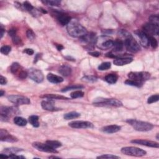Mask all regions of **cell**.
Returning a JSON list of instances; mask_svg holds the SVG:
<instances>
[{"instance_id": "34", "label": "cell", "mask_w": 159, "mask_h": 159, "mask_svg": "<svg viewBox=\"0 0 159 159\" xmlns=\"http://www.w3.org/2000/svg\"><path fill=\"white\" fill-rule=\"evenodd\" d=\"M42 2L45 5L52 6H59L61 3V1L58 0H49V1H42Z\"/></svg>"}, {"instance_id": "16", "label": "cell", "mask_w": 159, "mask_h": 159, "mask_svg": "<svg viewBox=\"0 0 159 159\" xmlns=\"http://www.w3.org/2000/svg\"><path fill=\"white\" fill-rule=\"evenodd\" d=\"M131 143L141 145L153 147V148H158L159 147V144L158 142L149 140H143V139H135V140L131 141Z\"/></svg>"}, {"instance_id": "41", "label": "cell", "mask_w": 159, "mask_h": 159, "mask_svg": "<svg viewBox=\"0 0 159 159\" xmlns=\"http://www.w3.org/2000/svg\"><path fill=\"white\" fill-rule=\"evenodd\" d=\"M149 44L153 49H156L158 47V42L154 37H149Z\"/></svg>"}, {"instance_id": "52", "label": "cell", "mask_w": 159, "mask_h": 159, "mask_svg": "<svg viewBox=\"0 0 159 159\" xmlns=\"http://www.w3.org/2000/svg\"><path fill=\"white\" fill-rule=\"evenodd\" d=\"M1 38H2L3 37V35L4 34H5V29L3 28V26L1 25Z\"/></svg>"}, {"instance_id": "42", "label": "cell", "mask_w": 159, "mask_h": 159, "mask_svg": "<svg viewBox=\"0 0 159 159\" xmlns=\"http://www.w3.org/2000/svg\"><path fill=\"white\" fill-rule=\"evenodd\" d=\"M159 99V96L158 95H154L150 96L147 100V103L148 104H152L154 103H156L158 101Z\"/></svg>"}, {"instance_id": "47", "label": "cell", "mask_w": 159, "mask_h": 159, "mask_svg": "<svg viewBox=\"0 0 159 159\" xmlns=\"http://www.w3.org/2000/svg\"><path fill=\"white\" fill-rule=\"evenodd\" d=\"M23 52L26 53L28 54V55H33L34 53V50L32 49H24V50H23Z\"/></svg>"}, {"instance_id": "33", "label": "cell", "mask_w": 159, "mask_h": 159, "mask_svg": "<svg viewBox=\"0 0 159 159\" xmlns=\"http://www.w3.org/2000/svg\"><path fill=\"white\" fill-rule=\"evenodd\" d=\"M46 143H47V144L50 146L51 147H52L53 149H57L59 148V147L62 146V143L57 141H47L45 142Z\"/></svg>"}, {"instance_id": "17", "label": "cell", "mask_w": 159, "mask_h": 159, "mask_svg": "<svg viewBox=\"0 0 159 159\" xmlns=\"http://www.w3.org/2000/svg\"><path fill=\"white\" fill-rule=\"evenodd\" d=\"M135 34L138 37L139 41H140V44L145 47H148L149 45V37L143 31H141L139 30L135 31Z\"/></svg>"}, {"instance_id": "56", "label": "cell", "mask_w": 159, "mask_h": 159, "mask_svg": "<svg viewBox=\"0 0 159 159\" xmlns=\"http://www.w3.org/2000/svg\"><path fill=\"white\" fill-rule=\"evenodd\" d=\"M157 140H159V138H158V134H157Z\"/></svg>"}, {"instance_id": "12", "label": "cell", "mask_w": 159, "mask_h": 159, "mask_svg": "<svg viewBox=\"0 0 159 159\" xmlns=\"http://www.w3.org/2000/svg\"><path fill=\"white\" fill-rule=\"evenodd\" d=\"M32 145L34 148L36 149L37 150L41 151L44 152H48V153H58V151L56 149H53L52 147L49 146L47 143H42L39 142H35L32 143Z\"/></svg>"}, {"instance_id": "46", "label": "cell", "mask_w": 159, "mask_h": 159, "mask_svg": "<svg viewBox=\"0 0 159 159\" xmlns=\"http://www.w3.org/2000/svg\"><path fill=\"white\" fill-rule=\"evenodd\" d=\"M11 38H12V41L14 44L19 45V44H21V39L19 38L16 34L14 35V36H13V37H11Z\"/></svg>"}, {"instance_id": "14", "label": "cell", "mask_w": 159, "mask_h": 159, "mask_svg": "<svg viewBox=\"0 0 159 159\" xmlns=\"http://www.w3.org/2000/svg\"><path fill=\"white\" fill-rule=\"evenodd\" d=\"M0 140L3 142H15L18 140L16 137L11 135L6 130L1 129L0 130Z\"/></svg>"}, {"instance_id": "3", "label": "cell", "mask_w": 159, "mask_h": 159, "mask_svg": "<svg viewBox=\"0 0 159 159\" xmlns=\"http://www.w3.org/2000/svg\"><path fill=\"white\" fill-rule=\"evenodd\" d=\"M128 124L133 126L135 130L141 132H146L152 130L154 128V125L151 123L138 121L136 119H128L126 121Z\"/></svg>"}, {"instance_id": "15", "label": "cell", "mask_w": 159, "mask_h": 159, "mask_svg": "<svg viewBox=\"0 0 159 159\" xmlns=\"http://www.w3.org/2000/svg\"><path fill=\"white\" fill-rule=\"evenodd\" d=\"M41 106L44 110L49 111H57L60 109L55 107V102L53 99H48V100L42 101L41 102Z\"/></svg>"}, {"instance_id": "11", "label": "cell", "mask_w": 159, "mask_h": 159, "mask_svg": "<svg viewBox=\"0 0 159 159\" xmlns=\"http://www.w3.org/2000/svg\"><path fill=\"white\" fill-rule=\"evenodd\" d=\"M143 32H144L148 37H153L156 35L158 36L159 32V26L147 22L142 27Z\"/></svg>"}, {"instance_id": "8", "label": "cell", "mask_w": 159, "mask_h": 159, "mask_svg": "<svg viewBox=\"0 0 159 159\" xmlns=\"http://www.w3.org/2000/svg\"><path fill=\"white\" fill-rule=\"evenodd\" d=\"M18 110L14 107L1 106L0 108V114H1V121H7L9 118L14 114L16 113Z\"/></svg>"}, {"instance_id": "53", "label": "cell", "mask_w": 159, "mask_h": 159, "mask_svg": "<svg viewBox=\"0 0 159 159\" xmlns=\"http://www.w3.org/2000/svg\"><path fill=\"white\" fill-rule=\"evenodd\" d=\"M57 47V49L58 50H59V51H60V50H62V49H64V46L62 45H60V44H58L56 45Z\"/></svg>"}, {"instance_id": "39", "label": "cell", "mask_w": 159, "mask_h": 159, "mask_svg": "<svg viewBox=\"0 0 159 159\" xmlns=\"http://www.w3.org/2000/svg\"><path fill=\"white\" fill-rule=\"evenodd\" d=\"M125 84L127 85H130V86H133V87H141L142 84L137 82V81L132 80L130 79H128L127 80L125 81Z\"/></svg>"}, {"instance_id": "2", "label": "cell", "mask_w": 159, "mask_h": 159, "mask_svg": "<svg viewBox=\"0 0 159 159\" xmlns=\"http://www.w3.org/2000/svg\"><path fill=\"white\" fill-rule=\"evenodd\" d=\"M93 104L96 106H114L121 107L122 106L121 101L117 99L97 98L94 99Z\"/></svg>"}, {"instance_id": "43", "label": "cell", "mask_w": 159, "mask_h": 159, "mask_svg": "<svg viewBox=\"0 0 159 159\" xmlns=\"http://www.w3.org/2000/svg\"><path fill=\"white\" fill-rule=\"evenodd\" d=\"M120 157L116 156H114V155L112 154H105V155H102V156H100L97 157V158H108V159H114V158H119Z\"/></svg>"}, {"instance_id": "49", "label": "cell", "mask_w": 159, "mask_h": 159, "mask_svg": "<svg viewBox=\"0 0 159 159\" xmlns=\"http://www.w3.org/2000/svg\"><path fill=\"white\" fill-rule=\"evenodd\" d=\"M89 55H90L93 57H99L101 53L99 52H98V51H95V52H89Z\"/></svg>"}, {"instance_id": "6", "label": "cell", "mask_w": 159, "mask_h": 159, "mask_svg": "<svg viewBox=\"0 0 159 159\" xmlns=\"http://www.w3.org/2000/svg\"><path fill=\"white\" fill-rule=\"evenodd\" d=\"M124 42V45L128 51L132 53H136L140 51L141 47L138 42L135 41L133 36H130L126 39Z\"/></svg>"}, {"instance_id": "31", "label": "cell", "mask_w": 159, "mask_h": 159, "mask_svg": "<svg viewBox=\"0 0 159 159\" xmlns=\"http://www.w3.org/2000/svg\"><path fill=\"white\" fill-rule=\"evenodd\" d=\"M20 70H21V65L18 62H14L12 65H11L10 68L11 72L14 75L16 74L18 72H19Z\"/></svg>"}, {"instance_id": "9", "label": "cell", "mask_w": 159, "mask_h": 159, "mask_svg": "<svg viewBox=\"0 0 159 159\" xmlns=\"http://www.w3.org/2000/svg\"><path fill=\"white\" fill-rule=\"evenodd\" d=\"M7 99L10 102L16 105H24L30 103V99L24 96L21 95H10L7 96Z\"/></svg>"}, {"instance_id": "18", "label": "cell", "mask_w": 159, "mask_h": 159, "mask_svg": "<svg viewBox=\"0 0 159 159\" xmlns=\"http://www.w3.org/2000/svg\"><path fill=\"white\" fill-rule=\"evenodd\" d=\"M57 19L58 21L59 22L60 24H61L62 26L68 25V23L71 21L70 16H69L67 14L62 13H58Z\"/></svg>"}, {"instance_id": "24", "label": "cell", "mask_w": 159, "mask_h": 159, "mask_svg": "<svg viewBox=\"0 0 159 159\" xmlns=\"http://www.w3.org/2000/svg\"><path fill=\"white\" fill-rule=\"evenodd\" d=\"M41 98H44L47 99H62V100H65V99H68V98L64 96L57 95V94H45L41 96Z\"/></svg>"}, {"instance_id": "4", "label": "cell", "mask_w": 159, "mask_h": 159, "mask_svg": "<svg viewBox=\"0 0 159 159\" xmlns=\"http://www.w3.org/2000/svg\"><path fill=\"white\" fill-rule=\"evenodd\" d=\"M114 41L106 36H101L96 39V45L101 50H108L113 47Z\"/></svg>"}, {"instance_id": "44", "label": "cell", "mask_w": 159, "mask_h": 159, "mask_svg": "<svg viewBox=\"0 0 159 159\" xmlns=\"http://www.w3.org/2000/svg\"><path fill=\"white\" fill-rule=\"evenodd\" d=\"M26 36L30 41H33L35 37H36V34H35V33L33 32V30L31 29H28L27 30Z\"/></svg>"}, {"instance_id": "20", "label": "cell", "mask_w": 159, "mask_h": 159, "mask_svg": "<svg viewBox=\"0 0 159 159\" xmlns=\"http://www.w3.org/2000/svg\"><path fill=\"white\" fill-rule=\"evenodd\" d=\"M121 126L113 124V125L106 126L102 127L101 131L103 132V133H105L107 134H113L121 130Z\"/></svg>"}, {"instance_id": "36", "label": "cell", "mask_w": 159, "mask_h": 159, "mask_svg": "<svg viewBox=\"0 0 159 159\" xmlns=\"http://www.w3.org/2000/svg\"><path fill=\"white\" fill-rule=\"evenodd\" d=\"M82 80L83 81H86V82H90V83H94L98 81V78L95 76L92 75H86L84 76L82 78Z\"/></svg>"}, {"instance_id": "7", "label": "cell", "mask_w": 159, "mask_h": 159, "mask_svg": "<svg viewBox=\"0 0 159 159\" xmlns=\"http://www.w3.org/2000/svg\"><path fill=\"white\" fill-rule=\"evenodd\" d=\"M128 77L130 80L137 81V82L143 84L144 81L148 80L150 78V74L148 72H130L128 74Z\"/></svg>"}, {"instance_id": "27", "label": "cell", "mask_w": 159, "mask_h": 159, "mask_svg": "<svg viewBox=\"0 0 159 159\" xmlns=\"http://www.w3.org/2000/svg\"><path fill=\"white\" fill-rule=\"evenodd\" d=\"M14 122L15 124L19 126H25L28 124L27 120L22 117H20V116H16L14 118Z\"/></svg>"}, {"instance_id": "35", "label": "cell", "mask_w": 159, "mask_h": 159, "mask_svg": "<svg viewBox=\"0 0 159 159\" xmlns=\"http://www.w3.org/2000/svg\"><path fill=\"white\" fill-rule=\"evenodd\" d=\"M22 9L29 11V12L30 13L34 9V7H33V6L28 1H25L23 3V5H22Z\"/></svg>"}, {"instance_id": "40", "label": "cell", "mask_w": 159, "mask_h": 159, "mask_svg": "<svg viewBox=\"0 0 159 159\" xmlns=\"http://www.w3.org/2000/svg\"><path fill=\"white\" fill-rule=\"evenodd\" d=\"M11 47L9 45H4L3 47H1V49H0L1 53L6 55H8L9 53L11 52Z\"/></svg>"}, {"instance_id": "51", "label": "cell", "mask_w": 159, "mask_h": 159, "mask_svg": "<svg viewBox=\"0 0 159 159\" xmlns=\"http://www.w3.org/2000/svg\"><path fill=\"white\" fill-rule=\"evenodd\" d=\"M112 32H113V31H112V30H111V29H106V30H104L103 31V33H104V34L106 35H108V34H112Z\"/></svg>"}, {"instance_id": "32", "label": "cell", "mask_w": 159, "mask_h": 159, "mask_svg": "<svg viewBox=\"0 0 159 159\" xmlns=\"http://www.w3.org/2000/svg\"><path fill=\"white\" fill-rule=\"evenodd\" d=\"M149 21L150 23L156 26H159V17L157 14H152L149 18Z\"/></svg>"}, {"instance_id": "38", "label": "cell", "mask_w": 159, "mask_h": 159, "mask_svg": "<svg viewBox=\"0 0 159 159\" xmlns=\"http://www.w3.org/2000/svg\"><path fill=\"white\" fill-rule=\"evenodd\" d=\"M111 67V62H103L98 66V70L101 71L107 70L110 69Z\"/></svg>"}, {"instance_id": "23", "label": "cell", "mask_w": 159, "mask_h": 159, "mask_svg": "<svg viewBox=\"0 0 159 159\" xmlns=\"http://www.w3.org/2000/svg\"><path fill=\"white\" fill-rule=\"evenodd\" d=\"M124 47V42L122 40L117 39L116 41H114L113 46V51L114 52H121L123 51Z\"/></svg>"}, {"instance_id": "25", "label": "cell", "mask_w": 159, "mask_h": 159, "mask_svg": "<svg viewBox=\"0 0 159 159\" xmlns=\"http://www.w3.org/2000/svg\"><path fill=\"white\" fill-rule=\"evenodd\" d=\"M22 150V149L17 148V147H9V148H6L4 149L3 152L7 155H8L10 157V156H12V155L16 154L17 153H18L19 152H21Z\"/></svg>"}, {"instance_id": "22", "label": "cell", "mask_w": 159, "mask_h": 159, "mask_svg": "<svg viewBox=\"0 0 159 159\" xmlns=\"http://www.w3.org/2000/svg\"><path fill=\"white\" fill-rule=\"evenodd\" d=\"M59 72L62 76H68L71 74L72 68L68 65H62L60 66Z\"/></svg>"}, {"instance_id": "26", "label": "cell", "mask_w": 159, "mask_h": 159, "mask_svg": "<svg viewBox=\"0 0 159 159\" xmlns=\"http://www.w3.org/2000/svg\"><path fill=\"white\" fill-rule=\"evenodd\" d=\"M118 77L116 74H113V73H110V74L107 75L104 80L107 83L109 84H114L116 83V81L118 80Z\"/></svg>"}, {"instance_id": "45", "label": "cell", "mask_w": 159, "mask_h": 159, "mask_svg": "<svg viewBox=\"0 0 159 159\" xmlns=\"http://www.w3.org/2000/svg\"><path fill=\"white\" fill-rule=\"evenodd\" d=\"M28 76V72L25 71V70H21L19 71V73H18L19 78L21 79H24Z\"/></svg>"}, {"instance_id": "10", "label": "cell", "mask_w": 159, "mask_h": 159, "mask_svg": "<svg viewBox=\"0 0 159 159\" xmlns=\"http://www.w3.org/2000/svg\"><path fill=\"white\" fill-rule=\"evenodd\" d=\"M28 75L30 79L37 83L42 82L44 79L43 73H42L40 70L34 68H31L29 70Z\"/></svg>"}, {"instance_id": "29", "label": "cell", "mask_w": 159, "mask_h": 159, "mask_svg": "<svg viewBox=\"0 0 159 159\" xmlns=\"http://www.w3.org/2000/svg\"><path fill=\"white\" fill-rule=\"evenodd\" d=\"M29 122L33 127H38L39 126V117L36 115L30 116L29 118Z\"/></svg>"}, {"instance_id": "28", "label": "cell", "mask_w": 159, "mask_h": 159, "mask_svg": "<svg viewBox=\"0 0 159 159\" xmlns=\"http://www.w3.org/2000/svg\"><path fill=\"white\" fill-rule=\"evenodd\" d=\"M80 116V114L77 112L76 111H72L68 112V113H66L64 116V118L66 120H70V119H76L78 118Z\"/></svg>"}, {"instance_id": "19", "label": "cell", "mask_w": 159, "mask_h": 159, "mask_svg": "<svg viewBox=\"0 0 159 159\" xmlns=\"http://www.w3.org/2000/svg\"><path fill=\"white\" fill-rule=\"evenodd\" d=\"M133 61V59L131 57H121L116 59L113 61V64L116 66H123L131 63Z\"/></svg>"}, {"instance_id": "30", "label": "cell", "mask_w": 159, "mask_h": 159, "mask_svg": "<svg viewBox=\"0 0 159 159\" xmlns=\"http://www.w3.org/2000/svg\"><path fill=\"white\" fill-rule=\"evenodd\" d=\"M84 88L83 86L82 85H70V86H68L67 87H65L63 88L62 90H61L62 92H67L70 90H81V89H83Z\"/></svg>"}, {"instance_id": "55", "label": "cell", "mask_w": 159, "mask_h": 159, "mask_svg": "<svg viewBox=\"0 0 159 159\" xmlns=\"http://www.w3.org/2000/svg\"><path fill=\"white\" fill-rule=\"evenodd\" d=\"M49 158H59V157H56V156H50L49 157Z\"/></svg>"}, {"instance_id": "13", "label": "cell", "mask_w": 159, "mask_h": 159, "mask_svg": "<svg viewBox=\"0 0 159 159\" xmlns=\"http://www.w3.org/2000/svg\"><path fill=\"white\" fill-rule=\"evenodd\" d=\"M68 126L75 129H87V128H93L94 126L89 121H75L69 122Z\"/></svg>"}, {"instance_id": "21", "label": "cell", "mask_w": 159, "mask_h": 159, "mask_svg": "<svg viewBox=\"0 0 159 159\" xmlns=\"http://www.w3.org/2000/svg\"><path fill=\"white\" fill-rule=\"evenodd\" d=\"M47 79L49 82L54 84L60 83L64 81V78L62 77L55 75L53 74V73H49L47 76Z\"/></svg>"}, {"instance_id": "48", "label": "cell", "mask_w": 159, "mask_h": 159, "mask_svg": "<svg viewBox=\"0 0 159 159\" xmlns=\"http://www.w3.org/2000/svg\"><path fill=\"white\" fill-rule=\"evenodd\" d=\"M0 83H1V85H6L7 83V79L3 75L0 76Z\"/></svg>"}, {"instance_id": "37", "label": "cell", "mask_w": 159, "mask_h": 159, "mask_svg": "<svg viewBox=\"0 0 159 159\" xmlns=\"http://www.w3.org/2000/svg\"><path fill=\"white\" fill-rule=\"evenodd\" d=\"M84 95H85L84 92H83L82 91L76 90L71 93L70 96L73 99H76L78 98H81V97H83L84 96Z\"/></svg>"}, {"instance_id": "1", "label": "cell", "mask_w": 159, "mask_h": 159, "mask_svg": "<svg viewBox=\"0 0 159 159\" xmlns=\"http://www.w3.org/2000/svg\"><path fill=\"white\" fill-rule=\"evenodd\" d=\"M67 30L70 36L75 38H81L87 34V29L76 20L68 23Z\"/></svg>"}, {"instance_id": "5", "label": "cell", "mask_w": 159, "mask_h": 159, "mask_svg": "<svg viewBox=\"0 0 159 159\" xmlns=\"http://www.w3.org/2000/svg\"><path fill=\"white\" fill-rule=\"evenodd\" d=\"M121 152L126 156L134 157H142L147 154L144 150L135 147H124L121 149Z\"/></svg>"}, {"instance_id": "54", "label": "cell", "mask_w": 159, "mask_h": 159, "mask_svg": "<svg viewBox=\"0 0 159 159\" xmlns=\"http://www.w3.org/2000/svg\"><path fill=\"white\" fill-rule=\"evenodd\" d=\"M0 92H1V93H0V96H3L5 94V91H4L3 90H0Z\"/></svg>"}, {"instance_id": "50", "label": "cell", "mask_w": 159, "mask_h": 159, "mask_svg": "<svg viewBox=\"0 0 159 159\" xmlns=\"http://www.w3.org/2000/svg\"><path fill=\"white\" fill-rule=\"evenodd\" d=\"M8 34L9 35V36L13 37V36H14V35L16 34V30L14 29H11L8 31Z\"/></svg>"}]
</instances>
